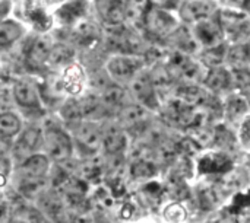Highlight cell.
<instances>
[{
  "instance_id": "3957f363",
  "label": "cell",
  "mask_w": 250,
  "mask_h": 223,
  "mask_svg": "<svg viewBox=\"0 0 250 223\" xmlns=\"http://www.w3.org/2000/svg\"><path fill=\"white\" fill-rule=\"evenodd\" d=\"M144 23H145V28L149 32V35L160 38V39L168 38L177 29L176 18L170 12L161 9V7L151 6V9L148 10V13L145 16Z\"/></svg>"
},
{
  "instance_id": "277c9868",
  "label": "cell",
  "mask_w": 250,
  "mask_h": 223,
  "mask_svg": "<svg viewBox=\"0 0 250 223\" xmlns=\"http://www.w3.org/2000/svg\"><path fill=\"white\" fill-rule=\"evenodd\" d=\"M142 66H144V57L130 53H122L108 60L107 72L116 79L126 80V79H133L136 73L142 69Z\"/></svg>"
},
{
  "instance_id": "e0dca14e",
  "label": "cell",
  "mask_w": 250,
  "mask_h": 223,
  "mask_svg": "<svg viewBox=\"0 0 250 223\" xmlns=\"http://www.w3.org/2000/svg\"><path fill=\"white\" fill-rule=\"evenodd\" d=\"M123 101H125V89L119 86L117 83H108L103 92H101V102L104 107V111H113L117 110L120 111L123 108Z\"/></svg>"
},
{
  "instance_id": "74e56055",
  "label": "cell",
  "mask_w": 250,
  "mask_h": 223,
  "mask_svg": "<svg viewBox=\"0 0 250 223\" xmlns=\"http://www.w3.org/2000/svg\"><path fill=\"white\" fill-rule=\"evenodd\" d=\"M246 98H248V101H249V105H250V91L246 92Z\"/></svg>"
},
{
  "instance_id": "4316f807",
  "label": "cell",
  "mask_w": 250,
  "mask_h": 223,
  "mask_svg": "<svg viewBox=\"0 0 250 223\" xmlns=\"http://www.w3.org/2000/svg\"><path fill=\"white\" fill-rule=\"evenodd\" d=\"M21 130V120L13 112H1L0 115V133L1 137H15Z\"/></svg>"
},
{
  "instance_id": "52a82bcc",
  "label": "cell",
  "mask_w": 250,
  "mask_h": 223,
  "mask_svg": "<svg viewBox=\"0 0 250 223\" xmlns=\"http://www.w3.org/2000/svg\"><path fill=\"white\" fill-rule=\"evenodd\" d=\"M155 85L152 82L151 73H139L130 82L132 95L138 102H141L146 108H155L158 105L155 95Z\"/></svg>"
},
{
  "instance_id": "ba28073f",
  "label": "cell",
  "mask_w": 250,
  "mask_h": 223,
  "mask_svg": "<svg viewBox=\"0 0 250 223\" xmlns=\"http://www.w3.org/2000/svg\"><path fill=\"white\" fill-rule=\"evenodd\" d=\"M193 32H195L199 44H202L205 47H214L217 44H221L223 38H224V31L220 23V19L214 20L212 16L196 22Z\"/></svg>"
},
{
  "instance_id": "44dd1931",
  "label": "cell",
  "mask_w": 250,
  "mask_h": 223,
  "mask_svg": "<svg viewBox=\"0 0 250 223\" xmlns=\"http://www.w3.org/2000/svg\"><path fill=\"white\" fill-rule=\"evenodd\" d=\"M249 108L248 98H243L240 95H231L224 105V114L230 121H237L246 115Z\"/></svg>"
},
{
  "instance_id": "30bf717a",
  "label": "cell",
  "mask_w": 250,
  "mask_h": 223,
  "mask_svg": "<svg viewBox=\"0 0 250 223\" xmlns=\"http://www.w3.org/2000/svg\"><path fill=\"white\" fill-rule=\"evenodd\" d=\"M127 146V137L125 130L117 124H108L103 130V148L104 150L113 155H122V152Z\"/></svg>"
},
{
  "instance_id": "4fadbf2b",
  "label": "cell",
  "mask_w": 250,
  "mask_h": 223,
  "mask_svg": "<svg viewBox=\"0 0 250 223\" xmlns=\"http://www.w3.org/2000/svg\"><path fill=\"white\" fill-rule=\"evenodd\" d=\"M95 3L107 25L122 23L126 18V0H95Z\"/></svg>"
},
{
  "instance_id": "8d00e7d4",
  "label": "cell",
  "mask_w": 250,
  "mask_h": 223,
  "mask_svg": "<svg viewBox=\"0 0 250 223\" xmlns=\"http://www.w3.org/2000/svg\"><path fill=\"white\" fill-rule=\"evenodd\" d=\"M242 140L245 143H250V117H248L242 124Z\"/></svg>"
},
{
  "instance_id": "6da1fadb",
  "label": "cell",
  "mask_w": 250,
  "mask_h": 223,
  "mask_svg": "<svg viewBox=\"0 0 250 223\" xmlns=\"http://www.w3.org/2000/svg\"><path fill=\"white\" fill-rule=\"evenodd\" d=\"M44 149L47 155L56 162L66 161L72 156V137L57 124H50L44 130Z\"/></svg>"
},
{
  "instance_id": "7c38bea8",
  "label": "cell",
  "mask_w": 250,
  "mask_h": 223,
  "mask_svg": "<svg viewBox=\"0 0 250 223\" xmlns=\"http://www.w3.org/2000/svg\"><path fill=\"white\" fill-rule=\"evenodd\" d=\"M50 156L42 153H34L28 159H25L18 171V177L21 178H40L45 177L50 169Z\"/></svg>"
},
{
  "instance_id": "2e32d148",
  "label": "cell",
  "mask_w": 250,
  "mask_h": 223,
  "mask_svg": "<svg viewBox=\"0 0 250 223\" xmlns=\"http://www.w3.org/2000/svg\"><path fill=\"white\" fill-rule=\"evenodd\" d=\"M48 188V178L40 177V178H21L18 177V191L28 197H40L42 196Z\"/></svg>"
},
{
  "instance_id": "4dcf8cb0",
  "label": "cell",
  "mask_w": 250,
  "mask_h": 223,
  "mask_svg": "<svg viewBox=\"0 0 250 223\" xmlns=\"http://www.w3.org/2000/svg\"><path fill=\"white\" fill-rule=\"evenodd\" d=\"M227 53L224 44H217L214 47H208V50H205V53L202 54V61L211 67L220 66L223 63L224 58H227Z\"/></svg>"
},
{
  "instance_id": "d6a6232c",
  "label": "cell",
  "mask_w": 250,
  "mask_h": 223,
  "mask_svg": "<svg viewBox=\"0 0 250 223\" xmlns=\"http://www.w3.org/2000/svg\"><path fill=\"white\" fill-rule=\"evenodd\" d=\"M190 130V139L199 146H207L212 142H215V131L208 129V127H199V126H193L189 129Z\"/></svg>"
},
{
  "instance_id": "e575fe53",
  "label": "cell",
  "mask_w": 250,
  "mask_h": 223,
  "mask_svg": "<svg viewBox=\"0 0 250 223\" xmlns=\"http://www.w3.org/2000/svg\"><path fill=\"white\" fill-rule=\"evenodd\" d=\"M132 175L135 178H148L154 175V169L152 165L145 162V161H139L132 167Z\"/></svg>"
},
{
  "instance_id": "8992f818",
  "label": "cell",
  "mask_w": 250,
  "mask_h": 223,
  "mask_svg": "<svg viewBox=\"0 0 250 223\" xmlns=\"http://www.w3.org/2000/svg\"><path fill=\"white\" fill-rule=\"evenodd\" d=\"M75 140L88 150H97L103 145V130L92 120L70 123Z\"/></svg>"
},
{
  "instance_id": "ac0fdd59",
  "label": "cell",
  "mask_w": 250,
  "mask_h": 223,
  "mask_svg": "<svg viewBox=\"0 0 250 223\" xmlns=\"http://www.w3.org/2000/svg\"><path fill=\"white\" fill-rule=\"evenodd\" d=\"M231 161L226 156V155H218V153H212V155H205L199 164H198V169L201 172L205 174H212V172H226L231 168Z\"/></svg>"
},
{
  "instance_id": "8fae6325",
  "label": "cell",
  "mask_w": 250,
  "mask_h": 223,
  "mask_svg": "<svg viewBox=\"0 0 250 223\" xmlns=\"http://www.w3.org/2000/svg\"><path fill=\"white\" fill-rule=\"evenodd\" d=\"M13 99L18 105L26 110L40 111L41 110V99L37 89L25 80H19L13 85Z\"/></svg>"
},
{
  "instance_id": "f35d334b",
  "label": "cell",
  "mask_w": 250,
  "mask_h": 223,
  "mask_svg": "<svg viewBox=\"0 0 250 223\" xmlns=\"http://www.w3.org/2000/svg\"><path fill=\"white\" fill-rule=\"evenodd\" d=\"M155 1H158V3H167V1H170V0H155Z\"/></svg>"
},
{
  "instance_id": "7a4b0ae2",
  "label": "cell",
  "mask_w": 250,
  "mask_h": 223,
  "mask_svg": "<svg viewBox=\"0 0 250 223\" xmlns=\"http://www.w3.org/2000/svg\"><path fill=\"white\" fill-rule=\"evenodd\" d=\"M224 35L236 44H246L250 39V19L239 10H224L220 16Z\"/></svg>"
},
{
  "instance_id": "484cf974",
  "label": "cell",
  "mask_w": 250,
  "mask_h": 223,
  "mask_svg": "<svg viewBox=\"0 0 250 223\" xmlns=\"http://www.w3.org/2000/svg\"><path fill=\"white\" fill-rule=\"evenodd\" d=\"M75 39L81 45L89 47L100 39V31L95 25H92L89 22H82L75 31Z\"/></svg>"
},
{
  "instance_id": "9c48e42d",
  "label": "cell",
  "mask_w": 250,
  "mask_h": 223,
  "mask_svg": "<svg viewBox=\"0 0 250 223\" xmlns=\"http://www.w3.org/2000/svg\"><path fill=\"white\" fill-rule=\"evenodd\" d=\"M217 4L212 0H188L180 7V16L188 22H199L214 16Z\"/></svg>"
},
{
  "instance_id": "d590c367",
  "label": "cell",
  "mask_w": 250,
  "mask_h": 223,
  "mask_svg": "<svg viewBox=\"0 0 250 223\" xmlns=\"http://www.w3.org/2000/svg\"><path fill=\"white\" fill-rule=\"evenodd\" d=\"M32 19H34V23H37L41 29H48L50 20H48L47 15H45L42 10H35V12H32Z\"/></svg>"
},
{
  "instance_id": "5bb4252c",
  "label": "cell",
  "mask_w": 250,
  "mask_h": 223,
  "mask_svg": "<svg viewBox=\"0 0 250 223\" xmlns=\"http://www.w3.org/2000/svg\"><path fill=\"white\" fill-rule=\"evenodd\" d=\"M53 44L50 41V38L47 37H38L35 38L29 48L26 50V63L31 67H40L42 64H45L48 61L50 53H51Z\"/></svg>"
},
{
  "instance_id": "ffe728a7",
  "label": "cell",
  "mask_w": 250,
  "mask_h": 223,
  "mask_svg": "<svg viewBox=\"0 0 250 223\" xmlns=\"http://www.w3.org/2000/svg\"><path fill=\"white\" fill-rule=\"evenodd\" d=\"M148 117L146 108L141 104V105H123V108L119 112V118L122 121V124L133 129L141 126Z\"/></svg>"
},
{
  "instance_id": "cb8c5ba5",
  "label": "cell",
  "mask_w": 250,
  "mask_h": 223,
  "mask_svg": "<svg viewBox=\"0 0 250 223\" xmlns=\"http://www.w3.org/2000/svg\"><path fill=\"white\" fill-rule=\"evenodd\" d=\"M86 10V4L83 0H72L67 4L62 6L57 12L59 18L64 23H72L73 20L79 19Z\"/></svg>"
},
{
  "instance_id": "603a6c76",
  "label": "cell",
  "mask_w": 250,
  "mask_h": 223,
  "mask_svg": "<svg viewBox=\"0 0 250 223\" xmlns=\"http://www.w3.org/2000/svg\"><path fill=\"white\" fill-rule=\"evenodd\" d=\"M41 209L42 213L48 218L57 219L59 216H62L64 213V207H63V200L59 197V194L51 193V191H45L41 196Z\"/></svg>"
},
{
  "instance_id": "5b68a950",
  "label": "cell",
  "mask_w": 250,
  "mask_h": 223,
  "mask_svg": "<svg viewBox=\"0 0 250 223\" xmlns=\"http://www.w3.org/2000/svg\"><path fill=\"white\" fill-rule=\"evenodd\" d=\"M41 146H44V134L41 133L40 129L29 127L19 136V139L16 140V143L12 146L10 150H12L13 158L19 164H22L31 155L37 153V150Z\"/></svg>"
},
{
  "instance_id": "83f0119b",
  "label": "cell",
  "mask_w": 250,
  "mask_h": 223,
  "mask_svg": "<svg viewBox=\"0 0 250 223\" xmlns=\"http://www.w3.org/2000/svg\"><path fill=\"white\" fill-rule=\"evenodd\" d=\"M151 9V0H126V18L130 20H145L148 10Z\"/></svg>"
},
{
  "instance_id": "f1b7e54d",
  "label": "cell",
  "mask_w": 250,
  "mask_h": 223,
  "mask_svg": "<svg viewBox=\"0 0 250 223\" xmlns=\"http://www.w3.org/2000/svg\"><path fill=\"white\" fill-rule=\"evenodd\" d=\"M227 60L233 64V67H243L250 63V47L246 44H236L227 53Z\"/></svg>"
},
{
  "instance_id": "7402d4cb",
  "label": "cell",
  "mask_w": 250,
  "mask_h": 223,
  "mask_svg": "<svg viewBox=\"0 0 250 223\" xmlns=\"http://www.w3.org/2000/svg\"><path fill=\"white\" fill-rule=\"evenodd\" d=\"M22 26L12 19H4L0 25V47L7 48L22 37Z\"/></svg>"
},
{
  "instance_id": "f546056e",
  "label": "cell",
  "mask_w": 250,
  "mask_h": 223,
  "mask_svg": "<svg viewBox=\"0 0 250 223\" xmlns=\"http://www.w3.org/2000/svg\"><path fill=\"white\" fill-rule=\"evenodd\" d=\"M75 57V51L64 45V44H57V45H53L51 48V53H50V57H48V63L51 64H67L73 60Z\"/></svg>"
},
{
  "instance_id": "d6986e66",
  "label": "cell",
  "mask_w": 250,
  "mask_h": 223,
  "mask_svg": "<svg viewBox=\"0 0 250 223\" xmlns=\"http://www.w3.org/2000/svg\"><path fill=\"white\" fill-rule=\"evenodd\" d=\"M83 70L78 66V64H70L66 70L64 74L62 77V88L64 91H67L72 95H76L81 92L82 85H83Z\"/></svg>"
},
{
  "instance_id": "1f68e13d",
  "label": "cell",
  "mask_w": 250,
  "mask_h": 223,
  "mask_svg": "<svg viewBox=\"0 0 250 223\" xmlns=\"http://www.w3.org/2000/svg\"><path fill=\"white\" fill-rule=\"evenodd\" d=\"M231 82L233 88L239 91H250V69L248 66L243 67H233L231 69Z\"/></svg>"
},
{
  "instance_id": "836d02e7",
  "label": "cell",
  "mask_w": 250,
  "mask_h": 223,
  "mask_svg": "<svg viewBox=\"0 0 250 223\" xmlns=\"http://www.w3.org/2000/svg\"><path fill=\"white\" fill-rule=\"evenodd\" d=\"M62 117L66 121H69V123H75V121L83 120L82 110H81V105H79V99H69L62 107Z\"/></svg>"
},
{
  "instance_id": "9a60e30c",
  "label": "cell",
  "mask_w": 250,
  "mask_h": 223,
  "mask_svg": "<svg viewBox=\"0 0 250 223\" xmlns=\"http://www.w3.org/2000/svg\"><path fill=\"white\" fill-rule=\"evenodd\" d=\"M204 83L208 89H211L215 93H221L230 88H233V82H231V72H229L227 69L221 67V66H215L211 67L204 79Z\"/></svg>"
},
{
  "instance_id": "d4e9b609",
  "label": "cell",
  "mask_w": 250,
  "mask_h": 223,
  "mask_svg": "<svg viewBox=\"0 0 250 223\" xmlns=\"http://www.w3.org/2000/svg\"><path fill=\"white\" fill-rule=\"evenodd\" d=\"M10 221L12 222L19 223H35V222H44V213L40 212L35 207L31 206H19L18 209L13 210V213H10Z\"/></svg>"
}]
</instances>
